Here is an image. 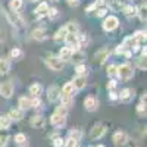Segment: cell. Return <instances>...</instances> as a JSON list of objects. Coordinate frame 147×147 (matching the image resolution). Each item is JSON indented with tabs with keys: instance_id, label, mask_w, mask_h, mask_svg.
I'll return each instance as SVG.
<instances>
[{
	"instance_id": "1",
	"label": "cell",
	"mask_w": 147,
	"mask_h": 147,
	"mask_svg": "<svg viewBox=\"0 0 147 147\" xmlns=\"http://www.w3.org/2000/svg\"><path fill=\"white\" fill-rule=\"evenodd\" d=\"M66 113H68V109L63 107L62 105L57 106L56 110L53 112V115L50 116V124L55 125V127H63L65 122H66Z\"/></svg>"
},
{
	"instance_id": "2",
	"label": "cell",
	"mask_w": 147,
	"mask_h": 147,
	"mask_svg": "<svg viewBox=\"0 0 147 147\" xmlns=\"http://www.w3.org/2000/svg\"><path fill=\"white\" fill-rule=\"evenodd\" d=\"M116 75L121 78V80H124V81H128L134 77V69L129 63H122L119 66H116Z\"/></svg>"
},
{
	"instance_id": "3",
	"label": "cell",
	"mask_w": 147,
	"mask_h": 147,
	"mask_svg": "<svg viewBox=\"0 0 147 147\" xmlns=\"http://www.w3.org/2000/svg\"><path fill=\"white\" fill-rule=\"evenodd\" d=\"M102 27H103V30H105L106 32L115 31V30L119 27V19H118V16H115V15H106V18H105V21H103V24H102Z\"/></svg>"
},
{
	"instance_id": "4",
	"label": "cell",
	"mask_w": 147,
	"mask_h": 147,
	"mask_svg": "<svg viewBox=\"0 0 147 147\" xmlns=\"http://www.w3.org/2000/svg\"><path fill=\"white\" fill-rule=\"evenodd\" d=\"M46 65L50 68L52 71H55V72H59V71L63 69V62H62V60H60L59 57L52 56V55L46 57Z\"/></svg>"
},
{
	"instance_id": "5",
	"label": "cell",
	"mask_w": 147,
	"mask_h": 147,
	"mask_svg": "<svg viewBox=\"0 0 147 147\" xmlns=\"http://www.w3.org/2000/svg\"><path fill=\"white\" fill-rule=\"evenodd\" d=\"M106 134V125L105 124H96L90 129V138L91 140H99Z\"/></svg>"
},
{
	"instance_id": "6",
	"label": "cell",
	"mask_w": 147,
	"mask_h": 147,
	"mask_svg": "<svg viewBox=\"0 0 147 147\" xmlns=\"http://www.w3.org/2000/svg\"><path fill=\"white\" fill-rule=\"evenodd\" d=\"M63 40H65V43H66V47H69L71 50H78L80 46H81L77 34H66V37H65Z\"/></svg>"
},
{
	"instance_id": "7",
	"label": "cell",
	"mask_w": 147,
	"mask_h": 147,
	"mask_svg": "<svg viewBox=\"0 0 147 147\" xmlns=\"http://www.w3.org/2000/svg\"><path fill=\"white\" fill-rule=\"evenodd\" d=\"M0 94H2L5 99H10L13 96V84L12 81H6L0 85Z\"/></svg>"
},
{
	"instance_id": "8",
	"label": "cell",
	"mask_w": 147,
	"mask_h": 147,
	"mask_svg": "<svg viewBox=\"0 0 147 147\" xmlns=\"http://www.w3.org/2000/svg\"><path fill=\"white\" fill-rule=\"evenodd\" d=\"M112 141L115 143V146H125L128 143V136L125 131H116L112 137Z\"/></svg>"
},
{
	"instance_id": "9",
	"label": "cell",
	"mask_w": 147,
	"mask_h": 147,
	"mask_svg": "<svg viewBox=\"0 0 147 147\" xmlns=\"http://www.w3.org/2000/svg\"><path fill=\"white\" fill-rule=\"evenodd\" d=\"M84 107H85V110H88V112H94V110H97V107H99V100H97L94 96L85 97Z\"/></svg>"
},
{
	"instance_id": "10",
	"label": "cell",
	"mask_w": 147,
	"mask_h": 147,
	"mask_svg": "<svg viewBox=\"0 0 147 147\" xmlns=\"http://www.w3.org/2000/svg\"><path fill=\"white\" fill-rule=\"evenodd\" d=\"M118 99L122 103H131L132 99H134V90L132 88H124L118 94Z\"/></svg>"
},
{
	"instance_id": "11",
	"label": "cell",
	"mask_w": 147,
	"mask_h": 147,
	"mask_svg": "<svg viewBox=\"0 0 147 147\" xmlns=\"http://www.w3.org/2000/svg\"><path fill=\"white\" fill-rule=\"evenodd\" d=\"M47 97L50 102H57L60 97V88L56 87V85H52V87L47 88Z\"/></svg>"
},
{
	"instance_id": "12",
	"label": "cell",
	"mask_w": 147,
	"mask_h": 147,
	"mask_svg": "<svg viewBox=\"0 0 147 147\" xmlns=\"http://www.w3.org/2000/svg\"><path fill=\"white\" fill-rule=\"evenodd\" d=\"M71 82H72L75 90H82V88H85V85H87V80H85L84 75H77Z\"/></svg>"
},
{
	"instance_id": "13",
	"label": "cell",
	"mask_w": 147,
	"mask_h": 147,
	"mask_svg": "<svg viewBox=\"0 0 147 147\" xmlns=\"http://www.w3.org/2000/svg\"><path fill=\"white\" fill-rule=\"evenodd\" d=\"M10 71V60L7 57H0V75H6Z\"/></svg>"
},
{
	"instance_id": "14",
	"label": "cell",
	"mask_w": 147,
	"mask_h": 147,
	"mask_svg": "<svg viewBox=\"0 0 147 147\" xmlns=\"http://www.w3.org/2000/svg\"><path fill=\"white\" fill-rule=\"evenodd\" d=\"M85 59V55L80 50H72V55H71V60L74 63H77V65H80V63H82V60Z\"/></svg>"
},
{
	"instance_id": "15",
	"label": "cell",
	"mask_w": 147,
	"mask_h": 147,
	"mask_svg": "<svg viewBox=\"0 0 147 147\" xmlns=\"http://www.w3.org/2000/svg\"><path fill=\"white\" fill-rule=\"evenodd\" d=\"M71 55H72V50H71L69 47L65 46V47L60 49V52H59V59L65 63V62H68V60H71Z\"/></svg>"
},
{
	"instance_id": "16",
	"label": "cell",
	"mask_w": 147,
	"mask_h": 147,
	"mask_svg": "<svg viewBox=\"0 0 147 147\" xmlns=\"http://www.w3.org/2000/svg\"><path fill=\"white\" fill-rule=\"evenodd\" d=\"M10 124H12V119L9 118V115H2L0 116V131L9 129Z\"/></svg>"
},
{
	"instance_id": "17",
	"label": "cell",
	"mask_w": 147,
	"mask_h": 147,
	"mask_svg": "<svg viewBox=\"0 0 147 147\" xmlns=\"http://www.w3.org/2000/svg\"><path fill=\"white\" fill-rule=\"evenodd\" d=\"M9 118L12 121H15V122L21 121L24 118V110L22 109H12L10 112H9Z\"/></svg>"
},
{
	"instance_id": "18",
	"label": "cell",
	"mask_w": 147,
	"mask_h": 147,
	"mask_svg": "<svg viewBox=\"0 0 147 147\" xmlns=\"http://www.w3.org/2000/svg\"><path fill=\"white\" fill-rule=\"evenodd\" d=\"M47 10H49V5H47L46 2H41V3L38 5V7L35 9V16H37V18H41V16L47 15Z\"/></svg>"
},
{
	"instance_id": "19",
	"label": "cell",
	"mask_w": 147,
	"mask_h": 147,
	"mask_svg": "<svg viewBox=\"0 0 147 147\" xmlns=\"http://www.w3.org/2000/svg\"><path fill=\"white\" fill-rule=\"evenodd\" d=\"M30 124H31V127H34V128H43V127H44V118H41V116H38V115H34V116L31 118V121H30Z\"/></svg>"
},
{
	"instance_id": "20",
	"label": "cell",
	"mask_w": 147,
	"mask_h": 147,
	"mask_svg": "<svg viewBox=\"0 0 147 147\" xmlns=\"http://www.w3.org/2000/svg\"><path fill=\"white\" fill-rule=\"evenodd\" d=\"M59 100H60V105H62L63 107H66V109H69L74 105V97L72 96H62L60 94Z\"/></svg>"
},
{
	"instance_id": "21",
	"label": "cell",
	"mask_w": 147,
	"mask_h": 147,
	"mask_svg": "<svg viewBox=\"0 0 147 147\" xmlns=\"http://www.w3.org/2000/svg\"><path fill=\"white\" fill-rule=\"evenodd\" d=\"M18 105H19V109L27 110V109H30V107H31V99H28L27 96H22V97H19Z\"/></svg>"
},
{
	"instance_id": "22",
	"label": "cell",
	"mask_w": 147,
	"mask_h": 147,
	"mask_svg": "<svg viewBox=\"0 0 147 147\" xmlns=\"http://www.w3.org/2000/svg\"><path fill=\"white\" fill-rule=\"evenodd\" d=\"M138 43H137V40L134 38V35H129V37H127V38L124 40V43H122V46H124L127 50H131L132 47H136Z\"/></svg>"
},
{
	"instance_id": "23",
	"label": "cell",
	"mask_w": 147,
	"mask_h": 147,
	"mask_svg": "<svg viewBox=\"0 0 147 147\" xmlns=\"http://www.w3.org/2000/svg\"><path fill=\"white\" fill-rule=\"evenodd\" d=\"M41 90H43V87H41V84H38V82H34V84L30 85V94H32V97H38Z\"/></svg>"
},
{
	"instance_id": "24",
	"label": "cell",
	"mask_w": 147,
	"mask_h": 147,
	"mask_svg": "<svg viewBox=\"0 0 147 147\" xmlns=\"http://www.w3.org/2000/svg\"><path fill=\"white\" fill-rule=\"evenodd\" d=\"M107 57H109V50H107V49H105V47H103V49H100V50L96 53V59L99 60L100 63H103Z\"/></svg>"
},
{
	"instance_id": "25",
	"label": "cell",
	"mask_w": 147,
	"mask_h": 147,
	"mask_svg": "<svg viewBox=\"0 0 147 147\" xmlns=\"http://www.w3.org/2000/svg\"><path fill=\"white\" fill-rule=\"evenodd\" d=\"M22 6H24V0H10V3H9L10 10L15 12V13H16L18 10L22 9Z\"/></svg>"
},
{
	"instance_id": "26",
	"label": "cell",
	"mask_w": 147,
	"mask_h": 147,
	"mask_svg": "<svg viewBox=\"0 0 147 147\" xmlns=\"http://www.w3.org/2000/svg\"><path fill=\"white\" fill-rule=\"evenodd\" d=\"M32 38L34 40H40V41L46 40V30L44 28H38V30L32 31Z\"/></svg>"
},
{
	"instance_id": "27",
	"label": "cell",
	"mask_w": 147,
	"mask_h": 147,
	"mask_svg": "<svg viewBox=\"0 0 147 147\" xmlns=\"http://www.w3.org/2000/svg\"><path fill=\"white\" fill-rule=\"evenodd\" d=\"M74 85H72V82H66L63 87H62V91H60V94L62 96H74Z\"/></svg>"
},
{
	"instance_id": "28",
	"label": "cell",
	"mask_w": 147,
	"mask_h": 147,
	"mask_svg": "<svg viewBox=\"0 0 147 147\" xmlns=\"http://www.w3.org/2000/svg\"><path fill=\"white\" fill-rule=\"evenodd\" d=\"M24 57V52L21 50V49L15 47V49H12L10 50V59H13V60H21Z\"/></svg>"
},
{
	"instance_id": "29",
	"label": "cell",
	"mask_w": 147,
	"mask_h": 147,
	"mask_svg": "<svg viewBox=\"0 0 147 147\" xmlns=\"http://www.w3.org/2000/svg\"><path fill=\"white\" fill-rule=\"evenodd\" d=\"M65 28H66L68 34H78V24L74 22V21L68 22L66 25H65Z\"/></svg>"
},
{
	"instance_id": "30",
	"label": "cell",
	"mask_w": 147,
	"mask_h": 147,
	"mask_svg": "<svg viewBox=\"0 0 147 147\" xmlns=\"http://www.w3.org/2000/svg\"><path fill=\"white\" fill-rule=\"evenodd\" d=\"M124 13H125L128 18L136 16V15H137V7H134L132 5H128V6H125V7H124Z\"/></svg>"
},
{
	"instance_id": "31",
	"label": "cell",
	"mask_w": 147,
	"mask_h": 147,
	"mask_svg": "<svg viewBox=\"0 0 147 147\" xmlns=\"http://www.w3.org/2000/svg\"><path fill=\"white\" fill-rule=\"evenodd\" d=\"M66 34H68V31H66V28H65V27L59 28V30H57V32L55 34V40H56V41H59V40H63L65 37H66Z\"/></svg>"
},
{
	"instance_id": "32",
	"label": "cell",
	"mask_w": 147,
	"mask_h": 147,
	"mask_svg": "<svg viewBox=\"0 0 147 147\" xmlns=\"http://www.w3.org/2000/svg\"><path fill=\"white\" fill-rule=\"evenodd\" d=\"M146 10H147L146 3H143V5L137 9V15L140 16V19H141V21H146Z\"/></svg>"
},
{
	"instance_id": "33",
	"label": "cell",
	"mask_w": 147,
	"mask_h": 147,
	"mask_svg": "<svg viewBox=\"0 0 147 147\" xmlns=\"http://www.w3.org/2000/svg\"><path fill=\"white\" fill-rule=\"evenodd\" d=\"M134 38L137 40L138 44L143 43V41H146V31H137L136 34H134Z\"/></svg>"
},
{
	"instance_id": "34",
	"label": "cell",
	"mask_w": 147,
	"mask_h": 147,
	"mask_svg": "<svg viewBox=\"0 0 147 147\" xmlns=\"http://www.w3.org/2000/svg\"><path fill=\"white\" fill-rule=\"evenodd\" d=\"M47 16L50 18V19H56V18L59 16V10H57L56 7H49V10H47Z\"/></svg>"
},
{
	"instance_id": "35",
	"label": "cell",
	"mask_w": 147,
	"mask_h": 147,
	"mask_svg": "<svg viewBox=\"0 0 147 147\" xmlns=\"http://www.w3.org/2000/svg\"><path fill=\"white\" fill-rule=\"evenodd\" d=\"M25 141H27V136H25V134L19 132V134H16V136H15V143L16 144H24Z\"/></svg>"
},
{
	"instance_id": "36",
	"label": "cell",
	"mask_w": 147,
	"mask_h": 147,
	"mask_svg": "<svg viewBox=\"0 0 147 147\" xmlns=\"http://www.w3.org/2000/svg\"><path fill=\"white\" fill-rule=\"evenodd\" d=\"M137 65H138V68H140V69L146 71V68H147V63H146V56H140V57H137Z\"/></svg>"
},
{
	"instance_id": "37",
	"label": "cell",
	"mask_w": 147,
	"mask_h": 147,
	"mask_svg": "<svg viewBox=\"0 0 147 147\" xmlns=\"http://www.w3.org/2000/svg\"><path fill=\"white\" fill-rule=\"evenodd\" d=\"M100 2L109 3V6L112 7V9H118V7H121V5H119V0H100Z\"/></svg>"
},
{
	"instance_id": "38",
	"label": "cell",
	"mask_w": 147,
	"mask_h": 147,
	"mask_svg": "<svg viewBox=\"0 0 147 147\" xmlns=\"http://www.w3.org/2000/svg\"><path fill=\"white\" fill-rule=\"evenodd\" d=\"M69 137L74 138V140H77V141H80V138H81V131H80V129H72V131L69 132Z\"/></svg>"
},
{
	"instance_id": "39",
	"label": "cell",
	"mask_w": 147,
	"mask_h": 147,
	"mask_svg": "<svg viewBox=\"0 0 147 147\" xmlns=\"http://www.w3.org/2000/svg\"><path fill=\"white\" fill-rule=\"evenodd\" d=\"M75 72L78 74V75H84V74H87V68H85V65L80 63V65H77V68H75Z\"/></svg>"
},
{
	"instance_id": "40",
	"label": "cell",
	"mask_w": 147,
	"mask_h": 147,
	"mask_svg": "<svg viewBox=\"0 0 147 147\" xmlns=\"http://www.w3.org/2000/svg\"><path fill=\"white\" fill-rule=\"evenodd\" d=\"M137 112L140 115H146V102H140L137 105Z\"/></svg>"
},
{
	"instance_id": "41",
	"label": "cell",
	"mask_w": 147,
	"mask_h": 147,
	"mask_svg": "<svg viewBox=\"0 0 147 147\" xmlns=\"http://www.w3.org/2000/svg\"><path fill=\"white\" fill-rule=\"evenodd\" d=\"M77 144H78V141L77 140H74V138H68L66 140V143H63V147H77Z\"/></svg>"
},
{
	"instance_id": "42",
	"label": "cell",
	"mask_w": 147,
	"mask_h": 147,
	"mask_svg": "<svg viewBox=\"0 0 147 147\" xmlns=\"http://www.w3.org/2000/svg\"><path fill=\"white\" fill-rule=\"evenodd\" d=\"M106 15H107V9H105V7L96 9V16H97V18H103V16H106Z\"/></svg>"
},
{
	"instance_id": "43",
	"label": "cell",
	"mask_w": 147,
	"mask_h": 147,
	"mask_svg": "<svg viewBox=\"0 0 147 147\" xmlns=\"http://www.w3.org/2000/svg\"><path fill=\"white\" fill-rule=\"evenodd\" d=\"M107 75L109 77H115L116 75V65H109L107 66Z\"/></svg>"
},
{
	"instance_id": "44",
	"label": "cell",
	"mask_w": 147,
	"mask_h": 147,
	"mask_svg": "<svg viewBox=\"0 0 147 147\" xmlns=\"http://www.w3.org/2000/svg\"><path fill=\"white\" fill-rule=\"evenodd\" d=\"M53 146H55V147H62V146H63V138H62V137H56V138L53 140Z\"/></svg>"
},
{
	"instance_id": "45",
	"label": "cell",
	"mask_w": 147,
	"mask_h": 147,
	"mask_svg": "<svg viewBox=\"0 0 147 147\" xmlns=\"http://www.w3.org/2000/svg\"><path fill=\"white\" fill-rule=\"evenodd\" d=\"M41 105V100H40V97H34V99L31 100V107H38Z\"/></svg>"
},
{
	"instance_id": "46",
	"label": "cell",
	"mask_w": 147,
	"mask_h": 147,
	"mask_svg": "<svg viewBox=\"0 0 147 147\" xmlns=\"http://www.w3.org/2000/svg\"><path fill=\"white\" fill-rule=\"evenodd\" d=\"M6 141H7V136L0 132V147H5L6 146Z\"/></svg>"
},
{
	"instance_id": "47",
	"label": "cell",
	"mask_w": 147,
	"mask_h": 147,
	"mask_svg": "<svg viewBox=\"0 0 147 147\" xmlns=\"http://www.w3.org/2000/svg\"><path fill=\"white\" fill-rule=\"evenodd\" d=\"M66 3L71 6V7H77L80 5V0H66Z\"/></svg>"
},
{
	"instance_id": "48",
	"label": "cell",
	"mask_w": 147,
	"mask_h": 147,
	"mask_svg": "<svg viewBox=\"0 0 147 147\" xmlns=\"http://www.w3.org/2000/svg\"><path fill=\"white\" fill-rule=\"evenodd\" d=\"M125 50H127V49H125L124 46H122V44H119V46L116 47V53H118V55H124V53H125Z\"/></svg>"
},
{
	"instance_id": "49",
	"label": "cell",
	"mask_w": 147,
	"mask_h": 147,
	"mask_svg": "<svg viewBox=\"0 0 147 147\" xmlns=\"http://www.w3.org/2000/svg\"><path fill=\"white\" fill-rule=\"evenodd\" d=\"M109 99H110V100H118V93H115V91H110Z\"/></svg>"
},
{
	"instance_id": "50",
	"label": "cell",
	"mask_w": 147,
	"mask_h": 147,
	"mask_svg": "<svg viewBox=\"0 0 147 147\" xmlns=\"http://www.w3.org/2000/svg\"><path fill=\"white\" fill-rule=\"evenodd\" d=\"M115 87H116V81H110V82L107 84V88H109V90H113Z\"/></svg>"
},
{
	"instance_id": "51",
	"label": "cell",
	"mask_w": 147,
	"mask_h": 147,
	"mask_svg": "<svg viewBox=\"0 0 147 147\" xmlns=\"http://www.w3.org/2000/svg\"><path fill=\"white\" fill-rule=\"evenodd\" d=\"M146 53H147V50H146V47L141 50V56H146Z\"/></svg>"
},
{
	"instance_id": "52",
	"label": "cell",
	"mask_w": 147,
	"mask_h": 147,
	"mask_svg": "<svg viewBox=\"0 0 147 147\" xmlns=\"http://www.w3.org/2000/svg\"><path fill=\"white\" fill-rule=\"evenodd\" d=\"M3 41V32H2V30H0V43Z\"/></svg>"
},
{
	"instance_id": "53",
	"label": "cell",
	"mask_w": 147,
	"mask_h": 147,
	"mask_svg": "<svg viewBox=\"0 0 147 147\" xmlns=\"http://www.w3.org/2000/svg\"><path fill=\"white\" fill-rule=\"evenodd\" d=\"M28 2H38V0H28Z\"/></svg>"
},
{
	"instance_id": "54",
	"label": "cell",
	"mask_w": 147,
	"mask_h": 147,
	"mask_svg": "<svg viewBox=\"0 0 147 147\" xmlns=\"http://www.w3.org/2000/svg\"><path fill=\"white\" fill-rule=\"evenodd\" d=\"M97 147H105V146H103V144H99V146H97Z\"/></svg>"
}]
</instances>
